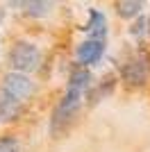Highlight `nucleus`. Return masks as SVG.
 I'll use <instances>...</instances> for the list:
<instances>
[{
    "instance_id": "0eeeda50",
    "label": "nucleus",
    "mask_w": 150,
    "mask_h": 152,
    "mask_svg": "<svg viewBox=\"0 0 150 152\" xmlns=\"http://www.w3.org/2000/svg\"><path fill=\"white\" fill-rule=\"evenodd\" d=\"M82 30L89 34V39H93V41H105L107 37V18L105 14L98 12V9H89V23Z\"/></svg>"
},
{
    "instance_id": "39448f33",
    "label": "nucleus",
    "mask_w": 150,
    "mask_h": 152,
    "mask_svg": "<svg viewBox=\"0 0 150 152\" xmlns=\"http://www.w3.org/2000/svg\"><path fill=\"white\" fill-rule=\"evenodd\" d=\"M105 55V41H93V39H87L82 41L77 48H75V59L80 64L82 68L84 66H93L102 59Z\"/></svg>"
},
{
    "instance_id": "f03ea898",
    "label": "nucleus",
    "mask_w": 150,
    "mask_h": 152,
    "mask_svg": "<svg viewBox=\"0 0 150 152\" xmlns=\"http://www.w3.org/2000/svg\"><path fill=\"white\" fill-rule=\"evenodd\" d=\"M7 61H9V68L14 73H34L41 64V50H39L34 43L30 41H16L12 45V50L7 55Z\"/></svg>"
},
{
    "instance_id": "9d476101",
    "label": "nucleus",
    "mask_w": 150,
    "mask_h": 152,
    "mask_svg": "<svg viewBox=\"0 0 150 152\" xmlns=\"http://www.w3.org/2000/svg\"><path fill=\"white\" fill-rule=\"evenodd\" d=\"M130 34L134 39L146 37V34H148V18H146V16H139V20H134L130 25Z\"/></svg>"
},
{
    "instance_id": "6e6552de",
    "label": "nucleus",
    "mask_w": 150,
    "mask_h": 152,
    "mask_svg": "<svg viewBox=\"0 0 150 152\" xmlns=\"http://www.w3.org/2000/svg\"><path fill=\"white\" fill-rule=\"evenodd\" d=\"M141 9H143V2H141V0H123V2H116V14H118L121 18L141 16Z\"/></svg>"
},
{
    "instance_id": "7ed1b4c3",
    "label": "nucleus",
    "mask_w": 150,
    "mask_h": 152,
    "mask_svg": "<svg viewBox=\"0 0 150 152\" xmlns=\"http://www.w3.org/2000/svg\"><path fill=\"white\" fill-rule=\"evenodd\" d=\"M121 77L127 86H146L150 77V57L143 50L134 52L127 61L121 66Z\"/></svg>"
},
{
    "instance_id": "9b49d317",
    "label": "nucleus",
    "mask_w": 150,
    "mask_h": 152,
    "mask_svg": "<svg viewBox=\"0 0 150 152\" xmlns=\"http://www.w3.org/2000/svg\"><path fill=\"white\" fill-rule=\"evenodd\" d=\"M0 152H18V141L14 139V136L0 139Z\"/></svg>"
},
{
    "instance_id": "423d86ee",
    "label": "nucleus",
    "mask_w": 150,
    "mask_h": 152,
    "mask_svg": "<svg viewBox=\"0 0 150 152\" xmlns=\"http://www.w3.org/2000/svg\"><path fill=\"white\" fill-rule=\"evenodd\" d=\"M21 111H23V102L16 100V98H12L7 91L0 89V125L16 121L21 116Z\"/></svg>"
},
{
    "instance_id": "1a4fd4ad",
    "label": "nucleus",
    "mask_w": 150,
    "mask_h": 152,
    "mask_svg": "<svg viewBox=\"0 0 150 152\" xmlns=\"http://www.w3.org/2000/svg\"><path fill=\"white\" fill-rule=\"evenodd\" d=\"M18 7H25V14L27 16H46V14L52 9L50 2H41V0H32V2H14Z\"/></svg>"
},
{
    "instance_id": "20e7f679",
    "label": "nucleus",
    "mask_w": 150,
    "mask_h": 152,
    "mask_svg": "<svg viewBox=\"0 0 150 152\" xmlns=\"http://www.w3.org/2000/svg\"><path fill=\"white\" fill-rule=\"evenodd\" d=\"M0 89L7 91V93L12 95V98H16V100L25 102L30 100L32 95H34V82H32L27 75H23V73H14V70H9L5 77H2V84H0Z\"/></svg>"
},
{
    "instance_id": "f257e3e1",
    "label": "nucleus",
    "mask_w": 150,
    "mask_h": 152,
    "mask_svg": "<svg viewBox=\"0 0 150 152\" xmlns=\"http://www.w3.org/2000/svg\"><path fill=\"white\" fill-rule=\"evenodd\" d=\"M89 86H91L89 70L87 68H75L68 77V86H66L64 95L59 98V102L52 109V116H50V132L52 134H59L62 129H66L68 123L77 116V111L84 104Z\"/></svg>"
}]
</instances>
